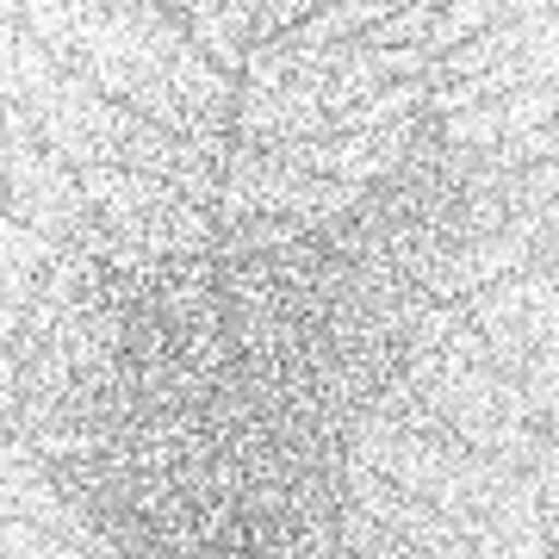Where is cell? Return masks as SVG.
<instances>
[{"label":"cell","instance_id":"1","mask_svg":"<svg viewBox=\"0 0 559 559\" xmlns=\"http://www.w3.org/2000/svg\"><path fill=\"white\" fill-rule=\"evenodd\" d=\"M399 380L411 385L473 454L510 460V466H535L540 460L547 429L535 423V411L522 399V380L503 373L498 360H491V348H485V336L473 323H460L436 355L417 360V367H404Z\"/></svg>","mask_w":559,"mask_h":559},{"label":"cell","instance_id":"2","mask_svg":"<svg viewBox=\"0 0 559 559\" xmlns=\"http://www.w3.org/2000/svg\"><path fill=\"white\" fill-rule=\"evenodd\" d=\"M0 180H7V218L32 224L44 237L75 242L87 224L100 218L87 193H81V175L69 162H57L44 150L38 124L7 106V150H0Z\"/></svg>","mask_w":559,"mask_h":559},{"label":"cell","instance_id":"3","mask_svg":"<svg viewBox=\"0 0 559 559\" xmlns=\"http://www.w3.org/2000/svg\"><path fill=\"white\" fill-rule=\"evenodd\" d=\"M466 323L485 336V348H491V360H498L503 373L522 380V367L559 330V267L535 261V267H522V274L473 293L466 299Z\"/></svg>","mask_w":559,"mask_h":559},{"label":"cell","instance_id":"4","mask_svg":"<svg viewBox=\"0 0 559 559\" xmlns=\"http://www.w3.org/2000/svg\"><path fill=\"white\" fill-rule=\"evenodd\" d=\"M473 547H479V559H554V528H547V510H540L535 466H522L491 498V510L473 528Z\"/></svg>","mask_w":559,"mask_h":559},{"label":"cell","instance_id":"5","mask_svg":"<svg viewBox=\"0 0 559 559\" xmlns=\"http://www.w3.org/2000/svg\"><path fill=\"white\" fill-rule=\"evenodd\" d=\"M180 25L200 44L205 57L218 62L224 75H249L255 57V0H180Z\"/></svg>","mask_w":559,"mask_h":559},{"label":"cell","instance_id":"6","mask_svg":"<svg viewBox=\"0 0 559 559\" xmlns=\"http://www.w3.org/2000/svg\"><path fill=\"white\" fill-rule=\"evenodd\" d=\"M81 193L100 218H150V212H168L180 205V193L156 175H138V168H87L81 175Z\"/></svg>","mask_w":559,"mask_h":559},{"label":"cell","instance_id":"7","mask_svg":"<svg viewBox=\"0 0 559 559\" xmlns=\"http://www.w3.org/2000/svg\"><path fill=\"white\" fill-rule=\"evenodd\" d=\"M522 399H528V411H535L540 429L559 423V330L540 342V355L522 367Z\"/></svg>","mask_w":559,"mask_h":559},{"label":"cell","instance_id":"8","mask_svg":"<svg viewBox=\"0 0 559 559\" xmlns=\"http://www.w3.org/2000/svg\"><path fill=\"white\" fill-rule=\"evenodd\" d=\"M0 559H94V554H81L75 540L50 535V528H38V522L7 516V528H0Z\"/></svg>","mask_w":559,"mask_h":559},{"label":"cell","instance_id":"9","mask_svg":"<svg viewBox=\"0 0 559 559\" xmlns=\"http://www.w3.org/2000/svg\"><path fill=\"white\" fill-rule=\"evenodd\" d=\"M535 261H547V267H559V205L540 218V249H535Z\"/></svg>","mask_w":559,"mask_h":559},{"label":"cell","instance_id":"10","mask_svg":"<svg viewBox=\"0 0 559 559\" xmlns=\"http://www.w3.org/2000/svg\"><path fill=\"white\" fill-rule=\"evenodd\" d=\"M218 559H293V554H286V547H261V554H237V547H230V554H218Z\"/></svg>","mask_w":559,"mask_h":559}]
</instances>
